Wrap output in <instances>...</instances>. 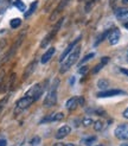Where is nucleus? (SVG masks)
Returning a JSON list of instances; mask_svg holds the SVG:
<instances>
[{"mask_svg":"<svg viewBox=\"0 0 128 146\" xmlns=\"http://www.w3.org/2000/svg\"><path fill=\"white\" fill-rule=\"evenodd\" d=\"M127 61H128V52H127Z\"/></svg>","mask_w":128,"mask_h":146,"instance_id":"41","label":"nucleus"},{"mask_svg":"<svg viewBox=\"0 0 128 146\" xmlns=\"http://www.w3.org/2000/svg\"><path fill=\"white\" fill-rule=\"evenodd\" d=\"M69 3H70V0H61L59 4H58V6L56 7V10L52 12L51 16H50V20H51V21H52V20H55V19H56V17L59 14V12H62L64 9H65L67 5H68Z\"/></svg>","mask_w":128,"mask_h":146,"instance_id":"9","label":"nucleus"},{"mask_svg":"<svg viewBox=\"0 0 128 146\" xmlns=\"http://www.w3.org/2000/svg\"><path fill=\"white\" fill-rule=\"evenodd\" d=\"M108 61H109V57H103L102 60H101V62L94 67V69H92V74H97V72L101 70L107 63H108Z\"/></svg>","mask_w":128,"mask_h":146,"instance_id":"16","label":"nucleus"},{"mask_svg":"<svg viewBox=\"0 0 128 146\" xmlns=\"http://www.w3.org/2000/svg\"><path fill=\"white\" fill-rule=\"evenodd\" d=\"M97 146H103V145H97Z\"/></svg>","mask_w":128,"mask_h":146,"instance_id":"42","label":"nucleus"},{"mask_svg":"<svg viewBox=\"0 0 128 146\" xmlns=\"http://www.w3.org/2000/svg\"><path fill=\"white\" fill-rule=\"evenodd\" d=\"M95 140H96V137H89V138H87V139H84L83 143L87 144V145H90V144L94 143Z\"/></svg>","mask_w":128,"mask_h":146,"instance_id":"26","label":"nucleus"},{"mask_svg":"<svg viewBox=\"0 0 128 146\" xmlns=\"http://www.w3.org/2000/svg\"><path fill=\"white\" fill-rule=\"evenodd\" d=\"M39 143H40V138H39V137H34L33 139L31 140V145H32V146H37Z\"/></svg>","mask_w":128,"mask_h":146,"instance_id":"28","label":"nucleus"},{"mask_svg":"<svg viewBox=\"0 0 128 146\" xmlns=\"http://www.w3.org/2000/svg\"><path fill=\"white\" fill-rule=\"evenodd\" d=\"M33 104V100L31 98H27V96H24L21 98L17 101L16 104V113H19L21 111H24V109H26L28 106H31Z\"/></svg>","mask_w":128,"mask_h":146,"instance_id":"6","label":"nucleus"},{"mask_svg":"<svg viewBox=\"0 0 128 146\" xmlns=\"http://www.w3.org/2000/svg\"><path fill=\"white\" fill-rule=\"evenodd\" d=\"M6 145H7V143L5 139H0V146H6Z\"/></svg>","mask_w":128,"mask_h":146,"instance_id":"30","label":"nucleus"},{"mask_svg":"<svg viewBox=\"0 0 128 146\" xmlns=\"http://www.w3.org/2000/svg\"><path fill=\"white\" fill-rule=\"evenodd\" d=\"M53 146H65V145H64V144H61V143H58V144H55Z\"/></svg>","mask_w":128,"mask_h":146,"instance_id":"34","label":"nucleus"},{"mask_svg":"<svg viewBox=\"0 0 128 146\" xmlns=\"http://www.w3.org/2000/svg\"><path fill=\"white\" fill-rule=\"evenodd\" d=\"M114 1H115V0H110V5H113V4H114Z\"/></svg>","mask_w":128,"mask_h":146,"instance_id":"40","label":"nucleus"},{"mask_svg":"<svg viewBox=\"0 0 128 146\" xmlns=\"http://www.w3.org/2000/svg\"><path fill=\"white\" fill-rule=\"evenodd\" d=\"M58 84H59V80L58 78H55V81L50 88L48 95L44 99V106L45 107H52L56 105L57 102V88H58Z\"/></svg>","mask_w":128,"mask_h":146,"instance_id":"2","label":"nucleus"},{"mask_svg":"<svg viewBox=\"0 0 128 146\" xmlns=\"http://www.w3.org/2000/svg\"><path fill=\"white\" fill-rule=\"evenodd\" d=\"M123 116H125L126 119H128V108H126V109H125V112H123Z\"/></svg>","mask_w":128,"mask_h":146,"instance_id":"33","label":"nucleus"},{"mask_svg":"<svg viewBox=\"0 0 128 146\" xmlns=\"http://www.w3.org/2000/svg\"><path fill=\"white\" fill-rule=\"evenodd\" d=\"M77 106H78V98H76V96L70 98L67 101V108L69 111H74V109H76Z\"/></svg>","mask_w":128,"mask_h":146,"instance_id":"15","label":"nucleus"},{"mask_svg":"<svg viewBox=\"0 0 128 146\" xmlns=\"http://www.w3.org/2000/svg\"><path fill=\"white\" fill-rule=\"evenodd\" d=\"M121 94H125V92L121 89H106V90L98 92L96 94V96L97 98H110L115 95H121Z\"/></svg>","mask_w":128,"mask_h":146,"instance_id":"7","label":"nucleus"},{"mask_svg":"<svg viewBox=\"0 0 128 146\" xmlns=\"http://www.w3.org/2000/svg\"><path fill=\"white\" fill-rule=\"evenodd\" d=\"M108 40L110 45H116L120 40V31L119 29H114L108 33Z\"/></svg>","mask_w":128,"mask_h":146,"instance_id":"10","label":"nucleus"},{"mask_svg":"<svg viewBox=\"0 0 128 146\" xmlns=\"http://www.w3.org/2000/svg\"><path fill=\"white\" fill-rule=\"evenodd\" d=\"M82 125L84 127H88V126H91V125H94V120H92L91 118H84L82 120Z\"/></svg>","mask_w":128,"mask_h":146,"instance_id":"22","label":"nucleus"},{"mask_svg":"<svg viewBox=\"0 0 128 146\" xmlns=\"http://www.w3.org/2000/svg\"><path fill=\"white\" fill-rule=\"evenodd\" d=\"M95 56V54L94 52H91V54H88L87 56H84L83 58H82V60H81V62H80V65H82V64H84V63H87L89 60H91V58L92 57H94Z\"/></svg>","mask_w":128,"mask_h":146,"instance_id":"23","label":"nucleus"},{"mask_svg":"<svg viewBox=\"0 0 128 146\" xmlns=\"http://www.w3.org/2000/svg\"><path fill=\"white\" fill-rule=\"evenodd\" d=\"M108 32H109V31H104V32H103L101 36H98L97 39H96V42H95V46H96V45H98L100 43H101V42H102V40H103V39L107 37V36H108Z\"/></svg>","mask_w":128,"mask_h":146,"instance_id":"24","label":"nucleus"},{"mask_svg":"<svg viewBox=\"0 0 128 146\" xmlns=\"http://www.w3.org/2000/svg\"><path fill=\"white\" fill-rule=\"evenodd\" d=\"M122 3L123 4H128V0H122Z\"/></svg>","mask_w":128,"mask_h":146,"instance_id":"37","label":"nucleus"},{"mask_svg":"<svg viewBox=\"0 0 128 146\" xmlns=\"http://www.w3.org/2000/svg\"><path fill=\"white\" fill-rule=\"evenodd\" d=\"M55 51H56V49H55V48H50L48 51H45L44 55H43V56H42V58H40V62H42L43 64L48 63V62L52 58V56L55 55Z\"/></svg>","mask_w":128,"mask_h":146,"instance_id":"13","label":"nucleus"},{"mask_svg":"<svg viewBox=\"0 0 128 146\" xmlns=\"http://www.w3.org/2000/svg\"><path fill=\"white\" fill-rule=\"evenodd\" d=\"M42 94H43V87H42L40 83H37V84L32 86L31 88L27 90V93L25 94V96L31 98L33 100V102H34V101H37L40 98Z\"/></svg>","mask_w":128,"mask_h":146,"instance_id":"4","label":"nucleus"},{"mask_svg":"<svg viewBox=\"0 0 128 146\" xmlns=\"http://www.w3.org/2000/svg\"><path fill=\"white\" fill-rule=\"evenodd\" d=\"M36 65H37V61H32L30 64H28L27 65V67L25 68V71H24V75H23V78L24 80H26L28 76H30L31 74H32V72L34 71V69H36Z\"/></svg>","mask_w":128,"mask_h":146,"instance_id":"14","label":"nucleus"},{"mask_svg":"<svg viewBox=\"0 0 128 146\" xmlns=\"http://www.w3.org/2000/svg\"><path fill=\"white\" fill-rule=\"evenodd\" d=\"M94 129L96 132H100V131L103 129V122L101 120H97V121H94Z\"/></svg>","mask_w":128,"mask_h":146,"instance_id":"20","label":"nucleus"},{"mask_svg":"<svg viewBox=\"0 0 128 146\" xmlns=\"http://www.w3.org/2000/svg\"><path fill=\"white\" fill-rule=\"evenodd\" d=\"M115 137L120 140H128V125L127 123H121L115 128Z\"/></svg>","mask_w":128,"mask_h":146,"instance_id":"5","label":"nucleus"},{"mask_svg":"<svg viewBox=\"0 0 128 146\" xmlns=\"http://www.w3.org/2000/svg\"><path fill=\"white\" fill-rule=\"evenodd\" d=\"M115 17L119 20H127L128 19V9H126V7H119V9H116Z\"/></svg>","mask_w":128,"mask_h":146,"instance_id":"12","label":"nucleus"},{"mask_svg":"<svg viewBox=\"0 0 128 146\" xmlns=\"http://www.w3.org/2000/svg\"><path fill=\"white\" fill-rule=\"evenodd\" d=\"M70 132H71V127L68 125H64L58 128V131H57V133H56V138L57 139H63V138H65Z\"/></svg>","mask_w":128,"mask_h":146,"instance_id":"11","label":"nucleus"},{"mask_svg":"<svg viewBox=\"0 0 128 146\" xmlns=\"http://www.w3.org/2000/svg\"><path fill=\"white\" fill-rule=\"evenodd\" d=\"M37 5H38V1H33L32 4H31V6H30V9H28V11L27 12H25V18H28L31 16V14H33V12L36 11V9H37Z\"/></svg>","mask_w":128,"mask_h":146,"instance_id":"18","label":"nucleus"},{"mask_svg":"<svg viewBox=\"0 0 128 146\" xmlns=\"http://www.w3.org/2000/svg\"><path fill=\"white\" fill-rule=\"evenodd\" d=\"M87 71H88V67H82V68H80V70H78V72H80L81 75L87 74Z\"/></svg>","mask_w":128,"mask_h":146,"instance_id":"29","label":"nucleus"},{"mask_svg":"<svg viewBox=\"0 0 128 146\" xmlns=\"http://www.w3.org/2000/svg\"><path fill=\"white\" fill-rule=\"evenodd\" d=\"M125 27H126V29H128V23H125Z\"/></svg>","mask_w":128,"mask_h":146,"instance_id":"38","label":"nucleus"},{"mask_svg":"<svg viewBox=\"0 0 128 146\" xmlns=\"http://www.w3.org/2000/svg\"><path fill=\"white\" fill-rule=\"evenodd\" d=\"M10 25H11L12 29H17V27H19L21 25V20L19 18H14V19H12L10 21Z\"/></svg>","mask_w":128,"mask_h":146,"instance_id":"19","label":"nucleus"},{"mask_svg":"<svg viewBox=\"0 0 128 146\" xmlns=\"http://www.w3.org/2000/svg\"><path fill=\"white\" fill-rule=\"evenodd\" d=\"M81 40V37H77L73 43H71V44H69L68 46H67V49L63 51V54L61 55V57H59V62H63L64 60H65L67 58V56H69V54L71 52V51H73L75 48H76V45L78 44V42Z\"/></svg>","mask_w":128,"mask_h":146,"instance_id":"8","label":"nucleus"},{"mask_svg":"<svg viewBox=\"0 0 128 146\" xmlns=\"http://www.w3.org/2000/svg\"><path fill=\"white\" fill-rule=\"evenodd\" d=\"M14 6H16L17 9L20 10V11H25V5H24V3L21 1V0H16V1H14Z\"/></svg>","mask_w":128,"mask_h":146,"instance_id":"25","label":"nucleus"},{"mask_svg":"<svg viewBox=\"0 0 128 146\" xmlns=\"http://www.w3.org/2000/svg\"><path fill=\"white\" fill-rule=\"evenodd\" d=\"M84 104V98H78V105H83Z\"/></svg>","mask_w":128,"mask_h":146,"instance_id":"31","label":"nucleus"},{"mask_svg":"<svg viewBox=\"0 0 128 146\" xmlns=\"http://www.w3.org/2000/svg\"><path fill=\"white\" fill-rule=\"evenodd\" d=\"M7 102H9V95L4 96L1 100H0V114H1L3 109L5 108V106H6V104H7Z\"/></svg>","mask_w":128,"mask_h":146,"instance_id":"21","label":"nucleus"},{"mask_svg":"<svg viewBox=\"0 0 128 146\" xmlns=\"http://www.w3.org/2000/svg\"><path fill=\"white\" fill-rule=\"evenodd\" d=\"M120 70H121V72H122V74H126V75H128V69H125V68H121Z\"/></svg>","mask_w":128,"mask_h":146,"instance_id":"32","label":"nucleus"},{"mask_svg":"<svg viewBox=\"0 0 128 146\" xmlns=\"http://www.w3.org/2000/svg\"><path fill=\"white\" fill-rule=\"evenodd\" d=\"M120 146H128V143H123V144H121Z\"/></svg>","mask_w":128,"mask_h":146,"instance_id":"36","label":"nucleus"},{"mask_svg":"<svg viewBox=\"0 0 128 146\" xmlns=\"http://www.w3.org/2000/svg\"><path fill=\"white\" fill-rule=\"evenodd\" d=\"M65 146H75L74 144H68V145H65Z\"/></svg>","mask_w":128,"mask_h":146,"instance_id":"39","label":"nucleus"},{"mask_svg":"<svg viewBox=\"0 0 128 146\" xmlns=\"http://www.w3.org/2000/svg\"><path fill=\"white\" fill-rule=\"evenodd\" d=\"M80 1H81V0H80Z\"/></svg>","mask_w":128,"mask_h":146,"instance_id":"43","label":"nucleus"},{"mask_svg":"<svg viewBox=\"0 0 128 146\" xmlns=\"http://www.w3.org/2000/svg\"><path fill=\"white\" fill-rule=\"evenodd\" d=\"M108 86H109V82L107 81L106 78H101V80H98V82H97V87L101 90H106V89H108Z\"/></svg>","mask_w":128,"mask_h":146,"instance_id":"17","label":"nucleus"},{"mask_svg":"<svg viewBox=\"0 0 128 146\" xmlns=\"http://www.w3.org/2000/svg\"><path fill=\"white\" fill-rule=\"evenodd\" d=\"M64 118V114L63 113H56L53 114V121H59Z\"/></svg>","mask_w":128,"mask_h":146,"instance_id":"27","label":"nucleus"},{"mask_svg":"<svg viewBox=\"0 0 128 146\" xmlns=\"http://www.w3.org/2000/svg\"><path fill=\"white\" fill-rule=\"evenodd\" d=\"M81 55V46H76L71 52L69 54L67 61H64V63L62 64V67L59 69V72L61 74H64V72H67L73 65L78 61V57Z\"/></svg>","mask_w":128,"mask_h":146,"instance_id":"1","label":"nucleus"},{"mask_svg":"<svg viewBox=\"0 0 128 146\" xmlns=\"http://www.w3.org/2000/svg\"><path fill=\"white\" fill-rule=\"evenodd\" d=\"M63 21H64V18H61L58 21H57L56 25H55V27L52 29L51 31H50V33L46 35V37L42 40V43H40V48H45V46L49 44V43L52 40V38L57 35V32L59 31V29H61V26H62V23H63Z\"/></svg>","mask_w":128,"mask_h":146,"instance_id":"3","label":"nucleus"},{"mask_svg":"<svg viewBox=\"0 0 128 146\" xmlns=\"http://www.w3.org/2000/svg\"><path fill=\"white\" fill-rule=\"evenodd\" d=\"M4 45H5V40H3L1 43H0V48H3Z\"/></svg>","mask_w":128,"mask_h":146,"instance_id":"35","label":"nucleus"}]
</instances>
